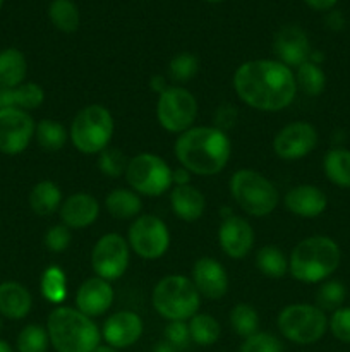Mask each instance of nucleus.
Instances as JSON below:
<instances>
[{
	"label": "nucleus",
	"instance_id": "c85d7f7f",
	"mask_svg": "<svg viewBox=\"0 0 350 352\" xmlns=\"http://www.w3.org/2000/svg\"><path fill=\"white\" fill-rule=\"evenodd\" d=\"M34 140L40 144L41 150L48 151V153H55V151H60L65 146L69 140V131L58 120L41 119L36 124Z\"/></svg>",
	"mask_w": 350,
	"mask_h": 352
},
{
	"label": "nucleus",
	"instance_id": "4c0bfd02",
	"mask_svg": "<svg viewBox=\"0 0 350 352\" xmlns=\"http://www.w3.org/2000/svg\"><path fill=\"white\" fill-rule=\"evenodd\" d=\"M199 72V58L191 52H180L174 55L168 64V76L175 82H187Z\"/></svg>",
	"mask_w": 350,
	"mask_h": 352
},
{
	"label": "nucleus",
	"instance_id": "f704fd0d",
	"mask_svg": "<svg viewBox=\"0 0 350 352\" xmlns=\"http://www.w3.org/2000/svg\"><path fill=\"white\" fill-rule=\"evenodd\" d=\"M229 320L233 332L242 339H247V337L259 332V315L253 306L246 305V302H239V305L233 306Z\"/></svg>",
	"mask_w": 350,
	"mask_h": 352
},
{
	"label": "nucleus",
	"instance_id": "f03ea898",
	"mask_svg": "<svg viewBox=\"0 0 350 352\" xmlns=\"http://www.w3.org/2000/svg\"><path fill=\"white\" fill-rule=\"evenodd\" d=\"M180 167L196 175H216L226 167L232 143L225 131L215 126H194L178 134L174 144Z\"/></svg>",
	"mask_w": 350,
	"mask_h": 352
},
{
	"label": "nucleus",
	"instance_id": "72a5a7b5",
	"mask_svg": "<svg viewBox=\"0 0 350 352\" xmlns=\"http://www.w3.org/2000/svg\"><path fill=\"white\" fill-rule=\"evenodd\" d=\"M297 88L307 96H319L326 89V74L321 65L307 60L294 71Z\"/></svg>",
	"mask_w": 350,
	"mask_h": 352
},
{
	"label": "nucleus",
	"instance_id": "423d86ee",
	"mask_svg": "<svg viewBox=\"0 0 350 352\" xmlns=\"http://www.w3.org/2000/svg\"><path fill=\"white\" fill-rule=\"evenodd\" d=\"M115 120L105 105L91 103L75 113L69 129V140L75 150L84 155H100L110 146Z\"/></svg>",
	"mask_w": 350,
	"mask_h": 352
},
{
	"label": "nucleus",
	"instance_id": "a19ab883",
	"mask_svg": "<svg viewBox=\"0 0 350 352\" xmlns=\"http://www.w3.org/2000/svg\"><path fill=\"white\" fill-rule=\"evenodd\" d=\"M45 248H47L50 253H64L69 250L72 243V234L69 227H65L64 223H57V226H51L50 229L45 234Z\"/></svg>",
	"mask_w": 350,
	"mask_h": 352
},
{
	"label": "nucleus",
	"instance_id": "c03bdc74",
	"mask_svg": "<svg viewBox=\"0 0 350 352\" xmlns=\"http://www.w3.org/2000/svg\"><path fill=\"white\" fill-rule=\"evenodd\" d=\"M237 117H239V112H237L235 107L229 105V103H226V105H222L215 113V127H218V129L226 133L229 127L235 126Z\"/></svg>",
	"mask_w": 350,
	"mask_h": 352
},
{
	"label": "nucleus",
	"instance_id": "864d4df0",
	"mask_svg": "<svg viewBox=\"0 0 350 352\" xmlns=\"http://www.w3.org/2000/svg\"><path fill=\"white\" fill-rule=\"evenodd\" d=\"M205 2H209V3H218V2H225V0H205Z\"/></svg>",
	"mask_w": 350,
	"mask_h": 352
},
{
	"label": "nucleus",
	"instance_id": "37998d69",
	"mask_svg": "<svg viewBox=\"0 0 350 352\" xmlns=\"http://www.w3.org/2000/svg\"><path fill=\"white\" fill-rule=\"evenodd\" d=\"M170 346L177 351L185 349L191 344V333H189L187 322H168L165 327V339Z\"/></svg>",
	"mask_w": 350,
	"mask_h": 352
},
{
	"label": "nucleus",
	"instance_id": "09e8293b",
	"mask_svg": "<svg viewBox=\"0 0 350 352\" xmlns=\"http://www.w3.org/2000/svg\"><path fill=\"white\" fill-rule=\"evenodd\" d=\"M150 85H151V89H153L154 93H158V95H160V93H163L165 89L168 88L167 81H165V78L161 74L153 76V78H151V81H150Z\"/></svg>",
	"mask_w": 350,
	"mask_h": 352
},
{
	"label": "nucleus",
	"instance_id": "4be33fe9",
	"mask_svg": "<svg viewBox=\"0 0 350 352\" xmlns=\"http://www.w3.org/2000/svg\"><path fill=\"white\" fill-rule=\"evenodd\" d=\"M33 308V296L26 285L16 280L0 284V315L9 320H24Z\"/></svg>",
	"mask_w": 350,
	"mask_h": 352
},
{
	"label": "nucleus",
	"instance_id": "1a4fd4ad",
	"mask_svg": "<svg viewBox=\"0 0 350 352\" xmlns=\"http://www.w3.org/2000/svg\"><path fill=\"white\" fill-rule=\"evenodd\" d=\"M170 165L154 153H139L129 158L126 170V181L132 191L139 196L156 198L174 188Z\"/></svg>",
	"mask_w": 350,
	"mask_h": 352
},
{
	"label": "nucleus",
	"instance_id": "6ab92c4d",
	"mask_svg": "<svg viewBox=\"0 0 350 352\" xmlns=\"http://www.w3.org/2000/svg\"><path fill=\"white\" fill-rule=\"evenodd\" d=\"M115 292L108 280L100 277H91L81 284L75 294V308L89 318L102 316L112 308Z\"/></svg>",
	"mask_w": 350,
	"mask_h": 352
},
{
	"label": "nucleus",
	"instance_id": "6e6d98bb",
	"mask_svg": "<svg viewBox=\"0 0 350 352\" xmlns=\"http://www.w3.org/2000/svg\"><path fill=\"white\" fill-rule=\"evenodd\" d=\"M2 6H3V0H0V9H2Z\"/></svg>",
	"mask_w": 350,
	"mask_h": 352
},
{
	"label": "nucleus",
	"instance_id": "603ef678",
	"mask_svg": "<svg viewBox=\"0 0 350 352\" xmlns=\"http://www.w3.org/2000/svg\"><path fill=\"white\" fill-rule=\"evenodd\" d=\"M0 352H12V347L9 346V342H5V340L0 339Z\"/></svg>",
	"mask_w": 350,
	"mask_h": 352
},
{
	"label": "nucleus",
	"instance_id": "dca6fc26",
	"mask_svg": "<svg viewBox=\"0 0 350 352\" xmlns=\"http://www.w3.org/2000/svg\"><path fill=\"white\" fill-rule=\"evenodd\" d=\"M254 229L246 219L239 215L225 217L220 223L218 243L223 253L232 260H242L254 248Z\"/></svg>",
	"mask_w": 350,
	"mask_h": 352
},
{
	"label": "nucleus",
	"instance_id": "c756f323",
	"mask_svg": "<svg viewBox=\"0 0 350 352\" xmlns=\"http://www.w3.org/2000/svg\"><path fill=\"white\" fill-rule=\"evenodd\" d=\"M256 267L264 277L281 278L288 274V256L278 246L266 244L257 250Z\"/></svg>",
	"mask_w": 350,
	"mask_h": 352
},
{
	"label": "nucleus",
	"instance_id": "cd10ccee",
	"mask_svg": "<svg viewBox=\"0 0 350 352\" xmlns=\"http://www.w3.org/2000/svg\"><path fill=\"white\" fill-rule=\"evenodd\" d=\"M323 170L326 179L336 188H350V150L335 146L326 151L323 158Z\"/></svg>",
	"mask_w": 350,
	"mask_h": 352
},
{
	"label": "nucleus",
	"instance_id": "393cba45",
	"mask_svg": "<svg viewBox=\"0 0 350 352\" xmlns=\"http://www.w3.org/2000/svg\"><path fill=\"white\" fill-rule=\"evenodd\" d=\"M105 208L115 220H134L143 210V201L130 188H115L106 195Z\"/></svg>",
	"mask_w": 350,
	"mask_h": 352
},
{
	"label": "nucleus",
	"instance_id": "473e14b6",
	"mask_svg": "<svg viewBox=\"0 0 350 352\" xmlns=\"http://www.w3.org/2000/svg\"><path fill=\"white\" fill-rule=\"evenodd\" d=\"M187 325L189 333H191V342H194L196 346H213L222 333L218 320L208 313H198L189 320Z\"/></svg>",
	"mask_w": 350,
	"mask_h": 352
},
{
	"label": "nucleus",
	"instance_id": "f8f14e48",
	"mask_svg": "<svg viewBox=\"0 0 350 352\" xmlns=\"http://www.w3.org/2000/svg\"><path fill=\"white\" fill-rule=\"evenodd\" d=\"M130 261V248L120 234L110 232L100 237L91 251V268L103 280H117L126 274Z\"/></svg>",
	"mask_w": 350,
	"mask_h": 352
},
{
	"label": "nucleus",
	"instance_id": "a18cd8bd",
	"mask_svg": "<svg viewBox=\"0 0 350 352\" xmlns=\"http://www.w3.org/2000/svg\"><path fill=\"white\" fill-rule=\"evenodd\" d=\"M325 26L328 28L329 31H342L343 28H345V16H343L342 10H328L325 17Z\"/></svg>",
	"mask_w": 350,
	"mask_h": 352
},
{
	"label": "nucleus",
	"instance_id": "aec40b11",
	"mask_svg": "<svg viewBox=\"0 0 350 352\" xmlns=\"http://www.w3.org/2000/svg\"><path fill=\"white\" fill-rule=\"evenodd\" d=\"M283 203L292 215L301 219H318L328 208V196L318 186L301 184L288 189Z\"/></svg>",
	"mask_w": 350,
	"mask_h": 352
},
{
	"label": "nucleus",
	"instance_id": "7c9ffc66",
	"mask_svg": "<svg viewBox=\"0 0 350 352\" xmlns=\"http://www.w3.org/2000/svg\"><path fill=\"white\" fill-rule=\"evenodd\" d=\"M48 19L62 33H75L81 24V14L72 0H51L48 6Z\"/></svg>",
	"mask_w": 350,
	"mask_h": 352
},
{
	"label": "nucleus",
	"instance_id": "412c9836",
	"mask_svg": "<svg viewBox=\"0 0 350 352\" xmlns=\"http://www.w3.org/2000/svg\"><path fill=\"white\" fill-rule=\"evenodd\" d=\"M58 215L69 229H86L98 220L100 203L89 192H74L62 201Z\"/></svg>",
	"mask_w": 350,
	"mask_h": 352
},
{
	"label": "nucleus",
	"instance_id": "0eeeda50",
	"mask_svg": "<svg viewBox=\"0 0 350 352\" xmlns=\"http://www.w3.org/2000/svg\"><path fill=\"white\" fill-rule=\"evenodd\" d=\"M230 195L240 210L256 219L273 213L280 203L277 186L253 168L233 172L230 177Z\"/></svg>",
	"mask_w": 350,
	"mask_h": 352
},
{
	"label": "nucleus",
	"instance_id": "79ce46f5",
	"mask_svg": "<svg viewBox=\"0 0 350 352\" xmlns=\"http://www.w3.org/2000/svg\"><path fill=\"white\" fill-rule=\"evenodd\" d=\"M328 330L336 340L350 344V306H342L329 315Z\"/></svg>",
	"mask_w": 350,
	"mask_h": 352
},
{
	"label": "nucleus",
	"instance_id": "8fccbe9b",
	"mask_svg": "<svg viewBox=\"0 0 350 352\" xmlns=\"http://www.w3.org/2000/svg\"><path fill=\"white\" fill-rule=\"evenodd\" d=\"M153 352H178V351L175 349L174 346H170V344H168L167 340H160V342L154 344Z\"/></svg>",
	"mask_w": 350,
	"mask_h": 352
},
{
	"label": "nucleus",
	"instance_id": "9b49d317",
	"mask_svg": "<svg viewBox=\"0 0 350 352\" xmlns=\"http://www.w3.org/2000/svg\"><path fill=\"white\" fill-rule=\"evenodd\" d=\"M130 251L143 260H158L170 248V230L156 215H139L132 220L127 234Z\"/></svg>",
	"mask_w": 350,
	"mask_h": 352
},
{
	"label": "nucleus",
	"instance_id": "49530a36",
	"mask_svg": "<svg viewBox=\"0 0 350 352\" xmlns=\"http://www.w3.org/2000/svg\"><path fill=\"white\" fill-rule=\"evenodd\" d=\"M311 9L319 10V12H328V10L335 9L338 0H304Z\"/></svg>",
	"mask_w": 350,
	"mask_h": 352
},
{
	"label": "nucleus",
	"instance_id": "ea45409f",
	"mask_svg": "<svg viewBox=\"0 0 350 352\" xmlns=\"http://www.w3.org/2000/svg\"><path fill=\"white\" fill-rule=\"evenodd\" d=\"M240 352H283V346L273 333L256 332L254 336L244 339Z\"/></svg>",
	"mask_w": 350,
	"mask_h": 352
},
{
	"label": "nucleus",
	"instance_id": "a211bd4d",
	"mask_svg": "<svg viewBox=\"0 0 350 352\" xmlns=\"http://www.w3.org/2000/svg\"><path fill=\"white\" fill-rule=\"evenodd\" d=\"M191 280L201 298L216 301L229 292V275H226L225 267L211 256H202L196 260Z\"/></svg>",
	"mask_w": 350,
	"mask_h": 352
},
{
	"label": "nucleus",
	"instance_id": "ddd939ff",
	"mask_svg": "<svg viewBox=\"0 0 350 352\" xmlns=\"http://www.w3.org/2000/svg\"><path fill=\"white\" fill-rule=\"evenodd\" d=\"M36 122L21 109L0 110V153L16 157L26 151L34 138Z\"/></svg>",
	"mask_w": 350,
	"mask_h": 352
},
{
	"label": "nucleus",
	"instance_id": "bb28decb",
	"mask_svg": "<svg viewBox=\"0 0 350 352\" xmlns=\"http://www.w3.org/2000/svg\"><path fill=\"white\" fill-rule=\"evenodd\" d=\"M64 196L54 181H40L30 191V206L36 215L48 217L60 210Z\"/></svg>",
	"mask_w": 350,
	"mask_h": 352
},
{
	"label": "nucleus",
	"instance_id": "e433bc0d",
	"mask_svg": "<svg viewBox=\"0 0 350 352\" xmlns=\"http://www.w3.org/2000/svg\"><path fill=\"white\" fill-rule=\"evenodd\" d=\"M19 352H47L50 347V337H48L47 327L30 323L19 332L16 340Z\"/></svg>",
	"mask_w": 350,
	"mask_h": 352
},
{
	"label": "nucleus",
	"instance_id": "6e6552de",
	"mask_svg": "<svg viewBox=\"0 0 350 352\" xmlns=\"http://www.w3.org/2000/svg\"><path fill=\"white\" fill-rule=\"evenodd\" d=\"M281 336L297 346L319 342L328 332V316L316 305L297 302L285 306L277 320Z\"/></svg>",
	"mask_w": 350,
	"mask_h": 352
},
{
	"label": "nucleus",
	"instance_id": "5701e85b",
	"mask_svg": "<svg viewBox=\"0 0 350 352\" xmlns=\"http://www.w3.org/2000/svg\"><path fill=\"white\" fill-rule=\"evenodd\" d=\"M170 205L182 222H198L206 210V198L196 186H174L170 189Z\"/></svg>",
	"mask_w": 350,
	"mask_h": 352
},
{
	"label": "nucleus",
	"instance_id": "f257e3e1",
	"mask_svg": "<svg viewBox=\"0 0 350 352\" xmlns=\"http://www.w3.org/2000/svg\"><path fill=\"white\" fill-rule=\"evenodd\" d=\"M233 89L240 102L259 112H281L297 96V81L290 67L277 58H256L233 72Z\"/></svg>",
	"mask_w": 350,
	"mask_h": 352
},
{
	"label": "nucleus",
	"instance_id": "2eb2a0df",
	"mask_svg": "<svg viewBox=\"0 0 350 352\" xmlns=\"http://www.w3.org/2000/svg\"><path fill=\"white\" fill-rule=\"evenodd\" d=\"M273 52L277 60L290 67L292 71L309 60L311 57V41L307 33L301 26L287 24L280 28L273 38Z\"/></svg>",
	"mask_w": 350,
	"mask_h": 352
},
{
	"label": "nucleus",
	"instance_id": "3c124183",
	"mask_svg": "<svg viewBox=\"0 0 350 352\" xmlns=\"http://www.w3.org/2000/svg\"><path fill=\"white\" fill-rule=\"evenodd\" d=\"M93 352H120L119 349H115V347L108 346V344H100L98 347H96Z\"/></svg>",
	"mask_w": 350,
	"mask_h": 352
},
{
	"label": "nucleus",
	"instance_id": "f3484780",
	"mask_svg": "<svg viewBox=\"0 0 350 352\" xmlns=\"http://www.w3.org/2000/svg\"><path fill=\"white\" fill-rule=\"evenodd\" d=\"M144 323L137 313L134 311H117L105 320L102 329V339L105 344L122 351L134 346L143 337Z\"/></svg>",
	"mask_w": 350,
	"mask_h": 352
},
{
	"label": "nucleus",
	"instance_id": "2f4dec72",
	"mask_svg": "<svg viewBox=\"0 0 350 352\" xmlns=\"http://www.w3.org/2000/svg\"><path fill=\"white\" fill-rule=\"evenodd\" d=\"M40 291L41 296L51 305L62 306V302L67 299V277L58 265H50L41 274Z\"/></svg>",
	"mask_w": 350,
	"mask_h": 352
},
{
	"label": "nucleus",
	"instance_id": "5fc2aeb1",
	"mask_svg": "<svg viewBox=\"0 0 350 352\" xmlns=\"http://www.w3.org/2000/svg\"><path fill=\"white\" fill-rule=\"evenodd\" d=\"M0 330H2V315H0Z\"/></svg>",
	"mask_w": 350,
	"mask_h": 352
},
{
	"label": "nucleus",
	"instance_id": "de8ad7c7",
	"mask_svg": "<svg viewBox=\"0 0 350 352\" xmlns=\"http://www.w3.org/2000/svg\"><path fill=\"white\" fill-rule=\"evenodd\" d=\"M191 172L184 167H178L172 172V179H174V186H185L191 184Z\"/></svg>",
	"mask_w": 350,
	"mask_h": 352
},
{
	"label": "nucleus",
	"instance_id": "39448f33",
	"mask_svg": "<svg viewBox=\"0 0 350 352\" xmlns=\"http://www.w3.org/2000/svg\"><path fill=\"white\" fill-rule=\"evenodd\" d=\"M154 311L167 322H189L201 308V296L185 275H167L151 292Z\"/></svg>",
	"mask_w": 350,
	"mask_h": 352
},
{
	"label": "nucleus",
	"instance_id": "4468645a",
	"mask_svg": "<svg viewBox=\"0 0 350 352\" xmlns=\"http://www.w3.org/2000/svg\"><path fill=\"white\" fill-rule=\"evenodd\" d=\"M318 131L305 120L287 124L273 140V151L281 160H301L318 146Z\"/></svg>",
	"mask_w": 350,
	"mask_h": 352
},
{
	"label": "nucleus",
	"instance_id": "7ed1b4c3",
	"mask_svg": "<svg viewBox=\"0 0 350 352\" xmlns=\"http://www.w3.org/2000/svg\"><path fill=\"white\" fill-rule=\"evenodd\" d=\"M342 263L338 243L328 236H311L299 241L288 256V274L302 284L328 280Z\"/></svg>",
	"mask_w": 350,
	"mask_h": 352
},
{
	"label": "nucleus",
	"instance_id": "9d476101",
	"mask_svg": "<svg viewBox=\"0 0 350 352\" xmlns=\"http://www.w3.org/2000/svg\"><path fill=\"white\" fill-rule=\"evenodd\" d=\"M198 100L184 86H168L156 100V120L167 133L182 134L194 127Z\"/></svg>",
	"mask_w": 350,
	"mask_h": 352
},
{
	"label": "nucleus",
	"instance_id": "20e7f679",
	"mask_svg": "<svg viewBox=\"0 0 350 352\" xmlns=\"http://www.w3.org/2000/svg\"><path fill=\"white\" fill-rule=\"evenodd\" d=\"M45 327L57 352H93L102 344V330L78 308L57 306Z\"/></svg>",
	"mask_w": 350,
	"mask_h": 352
},
{
	"label": "nucleus",
	"instance_id": "58836bf2",
	"mask_svg": "<svg viewBox=\"0 0 350 352\" xmlns=\"http://www.w3.org/2000/svg\"><path fill=\"white\" fill-rule=\"evenodd\" d=\"M129 158L119 150V148L106 146L102 153L98 155V168L103 175L110 179H119L126 175Z\"/></svg>",
	"mask_w": 350,
	"mask_h": 352
},
{
	"label": "nucleus",
	"instance_id": "a878e982",
	"mask_svg": "<svg viewBox=\"0 0 350 352\" xmlns=\"http://www.w3.org/2000/svg\"><path fill=\"white\" fill-rule=\"evenodd\" d=\"M27 60L19 48L0 50V88H16L26 81Z\"/></svg>",
	"mask_w": 350,
	"mask_h": 352
},
{
	"label": "nucleus",
	"instance_id": "b1692460",
	"mask_svg": "<svg viewBox=\"0 0 350 352\" xmlns=\"http://www.w3.org/2000/svg\"><path fill=\"white\" fill-rule=\"evenodd\" d=\"M45 91L36 82H23L16 88H0V110L21 109L31 112L43 105Z\"/></svg>",
	"mask_w": 350,
	"mask_h": 352
},
{
	"label": "nucleus",
	"instance_id": "c9c22d12",
	"mask_svg": "<svg viewBox=\"0 0 350 352\" xmlns=\"http://www.w3.org/2000/svg\"><path fill=\"white\" fill-rule=\"evenodd\" d=\"M347 299V287L343 285V282L328 280L321 282L318 292H316V306L321 308L323 311H336L338 308H342L343 302Z\"/></svg>",
	"mask_w": 350,
	"mask_h": 352
}]
</instances>
